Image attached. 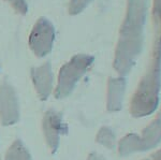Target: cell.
I'll return each mask as SVG.
<instances>
[{
    "mask_svg": "<svg viewBox=\"0 0 161 160\" xmlns=\"http://www.w3.org/2000/svg\"><path fill=\"white\" fill-rule=\"evenodd\" d=\"M153 41L148 64L134 97L133 108L139 113H149L156 108L161 90V0H153Z\"/></svg>",
    "mask_w": 161,
    "mask_h": 160,
    "instance_id": "2",
    "label": "cell"
},
{
    "mask_svg": "<svg viewBox=\"0 0 161 160\" xmlns=\"http://www.w3.org/2000/svg\"><path fill=\"white\" fill-rule=\"evenodd\" d=\"M147 16L148 0L127 1L126 17L121 26L114 60L119 73H128L141 54Z\"/></svg>",
    "mask_w": 161,
    "mask_h": 160,
    "instance_id": "1",
    "label": "cell"
}]
</instances>
